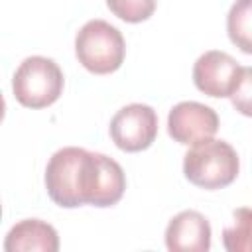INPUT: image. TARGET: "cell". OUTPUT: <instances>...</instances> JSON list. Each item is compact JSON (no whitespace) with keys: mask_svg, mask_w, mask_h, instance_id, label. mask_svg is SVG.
<instances>
[{"mask_svg":"<svg viewBox=\"0 0 252 252\" xmlns=\"http://www.w3.org/2000/svg\"><path fill=\"white\" fill-rule=\"evenodd\" d=\"M230 41L244 53L252 55V0H236L226 16Z\"/></svg>","mask_w":252,"mask_h":252,"instance_id":"10","label":"cell"},{"mask_svg":"<svg viewBox=\"0 0 252 252\" xmlns=\"http://www.w3.org/2000/svg\"><path fill=\"white\" fill-rule=\"evenodd\" d=\"M158 136V114L150 104L122 106L110 120V138L124 152H142Z\"/></svg>","mask_w":252,"mask_h":252,"instance_id":"5","label":"cell"},{"mask_svg":"<svg viewBox=\"0 0 252 252\" xmlns=\"http://www.w3.org/2000/svg\"><path fill=\"white\" fill-rule=\"evenodd\" d=\"M222 244L228 252H252V209L234 211V222L222 230Z\"/></svg>","mask_w":252,"mask_h":252,"instance_id":"11","label":"cell"},{"mask_svg":"<svg viewBox=\"0 0 252 252\" xmlns=\"http://www.w3.org/2000/svg\"><path fill=\"white\" fill-rule=\"evenodd\" d=\"M165 246L171 252H207L211 248V224L199 211L177 213L165 228Z\"/></svg>","mask_w":252,"mask_h":252,"instance_id":"8","label":"cell"},{"mask_svg":"<svg viewBox=\"0 0 252 252\" xmlns=\"http://www.w3.org/2000/svg\"><path fill=\"white\" fill-rule=\"evenodd\" d=\"M219 130L217 112L197 100L177 102L167 114V132L179 144H199L209 140Z\"/></svg>","mask_w":252,"mask_h":252,"instance_id":"6","label":"cell"},{"mask_svg":"<svg viewBox=\"0 0 252 252\" xmlns=\"http://www.w3.org/2000/svg\"><path fill=\"white\" fill-rule=\"evenodd\" d=\"M240 169L236 150L224 140H203L193 144L183 158L185 177L203 189H220L230 185Z\"/></svg>","mask_w":252,"mask_h":252,"instance_id":"2","label":"cell"},{"mask_svg":"<svg viewBox=\"0 0 252 252\" xmlns=\"http://www.w3.org/2000/svg\"><path fill=\"white\" fill-rule=\"evenodd\" d=\"M230 100L240 114L252 118V67H242L240 79L230 94Z\"/></svg>","mask_w":252,"mask_h":252,"instance_id":"13","label":"cell"},{"mask_svg":"<svg viewBox=\"0 0 252 252\" xmlns=\"http://www.w3.org/2000/svg\"><path fill=\"white\" fill-rule=\"evenodd\" d=\"M6 252H57L59 250V236L57 230L39 220V219H24L16 222L4 240Z\"/></svg>","mask_w":252,"mask_h":252,"instance_id":"9","label":"cell"},{"mask_svg":"<svg viewBox=\"0 0 252 252\" xmlns=\"http://www.w3.org/2000/svg\"><path fill=\"white\" fill-rule=\"evenodd\" d=\"M12 91L22 106L45 108L59 98L63 91V73L49 57H26L12 77Z\"/></svg>","mask_w":252,"mask_h":252,"instance_id":"4","label":"cell"},{"mask_svg":"<svg viewBox=\"0 0 252 252\" xmlns=\"http://www.w3.org/2000/svg\"><path fill=\"white\" fill-rule=\"evenodd\" d=\"M100 183V154L67 146L57 150L45 167V189L65 209L93 205Z\"/></svg>","mask_w":252,"mask_h":252,"instance_id":"1","label":"cell"},{"mask_svg":"<svg viewBox=\"0 0 252 252\" xmlns=\"http://www.w3.org/2000/svg\"><path fill=\"white\" fill-rule=\"evenodd\" d=\"M75 55L79 63L96 75L116 71L126 55V43L118 28L104 20H89L75 37Z\"/></svg>","mask_w":252,"mask_h":252,"instance_id":"3","label":"cell"},{"mask_svg":"<svg viewBox=\"0 0 252 252\" xmlns=\"http://www.w3.org/2000/svg\"><path fill=\"white\" fill-rule=\"evenodd\" d=\"M156 2L158 0H106V6L116 18L130 24H138L154 14Z\"/></svg>","mask_w":252,"mask_h":252,"instance_id":"12","label":"cell"},{"mask_svg":"<svg viewBox=\"0 0 252 252\" xmlns=\"http://www.w3.org/2000/svg\"><path fill=\"white\" fill-rule=\"evenodd\" d=\"M242 67L238 61L224 53V51H205L193 65V83L195 87L215 98L230 96L238 79H240Z\"/></svg>","mask_w":252,"mask_h":252,"instance_id":"7","label":"cell"}]
</instances>
